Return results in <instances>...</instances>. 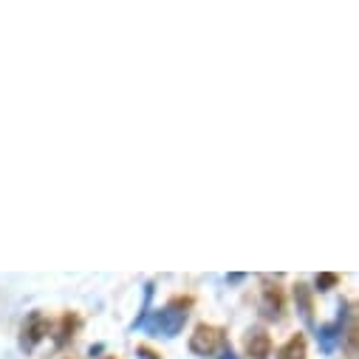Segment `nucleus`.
Listing matches in <instances>:
<instances>
[{"mask_svg":"<svg viewBox=\"0 0 359 359\" xmlns=\"http://www.w3.org/2000/svg\"><path fill=\"white\" fill-rule=\"evenodd\" d=\"M294 303H297V311L303 314L306 323H314V294L306 283H297L294 286Z\"/></svg>","mask_w":359,"mask_h":359,"instance_id":"6","label":"nucleus"},{"mask_svg":"<svg viewBox=\"0 0 359 359\" xmlns=\"http://www.w3.org/2000/svg\"><path fill=\"white\" fill-rule=\"evenodd\" d=\"M76 328H79V317L76 314H62L60 317V323H57V337H54V342L62 348V345H68L74 337H76Z\"/></svg>","mask_w":359,"mask_h":359,"instance_id":"7","label":"nucleus"},{"mask_svg":"<svg viewBox=\"0 0 359 359\" xmlns=\"http://www.w3.org/2000/svg\"><path fill=\"white\" fill-rule=\"evenodd\" d=\"M105 359H116V356H105Z\"/></svg>","mask_w":359,"mask_h":359,"instance_id":"13","label":"nucleus"},{"mask_svg":"<svg viewBox=\"0 0 359 359\" xmlns=\"http://www.w3.org/2000/svg\"><path fill=\"white\" fill-rule=\"evenodd\" d=\"M51 331V323H48V317L43 314V311H32L29 317H26V323H23V328H20V345L26 348V351H32L46 334Z\"/></svg>","mask_w":359,"mask_h":359,"instance_id":"3","label":"nucleus"},{"mask_svg":"<svg viewBox=\"0 0 359 359\" xmlns=\"http://www.w3.org/2000/svg\"><path fill=\"white\" fill-rule=\"evenodd\" d=\"M306 337L303 334H294L286 339V345L278 351V359H306Z\"/></svg>","mask_w":359,"mask_h":359,"instance_id":"8","label":"nucleus"},{"mask_svg":"<svg viewBox=\"0 0 359 359\" xmlns=\"http://www.w3.org/2000/svg\"><path fill=\"white\" fill-rule=\"evenodd\" d=\"M224 345H226V331L210 323H198L190 337V351L196 356H215Z\"/></svg>","mask_w":359,"mask_h":359,"instance_id":"2","label":"nucleus"},{"mask_svg":"<svg viewBox=\"0 0 359 359\" xmlns=\"http://www.w3.org/2000/svg\"><path fill=\"white\" fill-rule=\"evenodd\" d=\"M286 309V297L280 292V286H266L263 289V300H260V311L266 320H280Z\"/></svg>","mask_w":359,"mask_h":359,"instance_id":"4","label":"nucleus"},{"mask_svg":"<svg viewBox=\"0 0 359 359\" xmlns=\"http://www.w3.org/2000/svg\"><path fill=\"white\" fill-rule=\"evenodd\" d=\"M339 283V278L334 275V272H323V275H317V289L320 292H328V289H334Z\"/></svg>","mask_w":359,"mask_h":359,"instance_id":"10","label":"nucleus"},{"mask_svg":"<svg viewBox=\"0 0 359 359\" xmlns=\"http://www.w3.org/2000/svg\"><path fill=\"white\" fill-rule=\"evenodd\" d=\"M243 351H246V356L263 359V356H269V351H272V337H269L263 328H252L243 337Z\"/></svg>","mask_w":359,"mask_h":359,"instance_id":"5","label":"nucleus"},{"mask_svg":"<svg viewBox=\"0 0 359 359\" xmlns=\"http://www.w3.org/2000/svg\"><path fill=\"white\" fill-rule=\"evenodd\" d=\"M187 309H190V300H172L167 309H161L150 320V328L164 334V337H175L178 331L184 328V323H187V314H190Z\"/></svg>","mask_w":359,"mask_h":359,"instance_id":"1","label":"nucleus"},{"mask_svg":"<svg viewBox=\"0 0 359 359\" xmlns=\"http://www.w3.org/2000/svg\"><path fill=\"white\" fill-rule=\"evenodd\" d=\"M221 359H238V356H235V353H232V351H226V353H224V356H221Z\"/></svg>","mask_w":359,"mask_h":359,"instance_id":"12","label":"nucleus"},{"mask_svg":"<svg viewBox=\"0 0 359 359\" xmlns=\"http://www.w3.org/2000/svg\"><path fill=\"white\" fill-rule=\"evenodd\" d=\"M139 356H142V359H161L150 345H139Z\"/></svg>","mask_w":359,"mask_h":359,"instance_id":"11","label":"nucleus"},{"mask_svg":"<svg viewBox=\"0 0 359 359\" xmlns=\"http://www.w3.org/2000/svg\"><path fill=\"white\" fill-rule=\"evenodd\" d=\"M345 353H348V359H356V323L353 320L345 331Z\"/></svg>","mask_w":359,"mask_h":359,"instance_id":"9","label":"nucleus"}]
</instances>
